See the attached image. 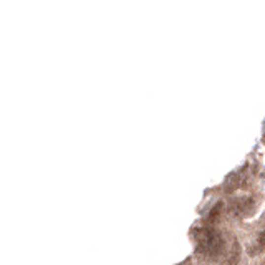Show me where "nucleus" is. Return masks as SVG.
I'll return each mask as SVG.
<instances>
[{"label": "nucleus", "mask_w": 265, "mask_h": 265, "mask_svg": "<svg viewBox=\"0 0 265 265\" xmlns=\"http://www.w3.org/2000/svg\"><path fill=\"white\" fill-rule=\"evenodd\" d=\"M196 250L207 259L221 257L226 250V240L222 234L212 227H200L194 232Z\"/></svg>", "instance_id": "nucleus-1"}, {"label": "nucleus", "mask_w": 265, "mask_h": 265, "mask_svg": "<svg viewBox=\"0 0 265 265\" xmlns=\"http://www.w3.org/2000/svg\"><path fill=\"white\" fill-rule=\"evenodd\" d=\"M240 182H242L240 172H232V174L227 176L226 182H224V191H226V193H234L237 187L240 186Z\"/></svg>", "instance_id": "nucleus-2"}, {"label": "nucleus", "mask_w": 265, "mask_h": 265, "mask_svg": "<svg viewBox=\"0 0 265 265\" xmlns=\"http://www.w3.org/2000/svg\"><path fill=\"white\" fill-rule=\"evenodd\" d=\"M237 216H242V214H247L249 211L252 212V202L250 199H242L239 202H234V209H232Z\"/></svg>", "instance_id": "nucleus-3"}, {"label": "nucleus", "mask_w": 265, "mask_h": 265, "mask_svg": "<svg viewBox=\"0 0 265 265\" xmlns=\"http://www.w3.org/2000/svg\"><path fill=\"white\" fill-rule=\"evenodd\" d=\"M222 209H224V204L222 202H217L214 207L211 209V212H209V216H207V224H214L219 219V216H221V212H222Z\"/></svg>", "instance_id": "nucleus-4"}, {"label": "nucleus", "mask_w": 265, "mask_h": 265, "mask_svg": "<svg viewBox=\"0 0 265 265\" xmlns=\"http://www.w3.org/2000/svg\"><path fill=\"white\" fill-rule=\"evenodd\" d=\"M264 247H265V231L259 235L257 244H255V247H254V250H252V254H257V252H259V249H264Z\"/></svg>", "instance_id": "nucleus-5"}, {"label": "nucleus", "mask_w": 265, "mask_h": 265, "mask_svg": "<svg viewBox=\"0 0 265 265\" xmlns=\"http://www.w3.org/2000/svg\"><path fill=\"white\" fill-rule=\"evenodd\" d=\"M191 264V259H186V262H181V265H189Z\"/></svg>", "instance_id": "nucleus-6"}, {"label": "nucleus", "mask_w": 265, "mask_h": 265, "mask_svg": "<svg viewBox=\"0 0 265 265\" xmlns=\"http://www.w3.org/2000/svg\"><path fill=\"white\" fill-rule=\"evenodd\" d=\"M264 143H265V136H264Z\"/></svg>", "instance_id": "nucleus-7"}]
</instances>
